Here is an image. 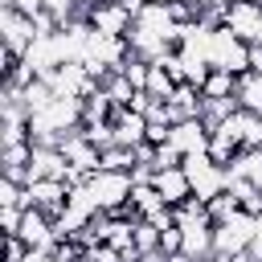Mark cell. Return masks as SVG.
Returning <instances> with one entry per match:
<instances>
[{"label": "cell", "mask_w": 262, "mask_h": 262, "mask_svg": "<svg viewBox=\"0 0 262 262\" xmlns=\"http://www.w3.org/2000/svg\"><path fill=\"white\" fill-rule=\"evenodd\" d=\"M86 188H90V196L102 213H123L127 201H131L135 180H131V172H94L86 180Z\"/></svg>", "instance_id": "obj_1"}, {"label": "cell", "mask_w": 262, "mask_h": 262, "mask_svg": "<svg viewBox=\"0 0 262 262\" xmlns=\"http://www.w3.org/2000/svg\"><path fill=\"white\" fill-rule=\"evenodd\" d=\"M184 176H188V184H192V196L196 201H213V196H221L225 192V184H229V176H225V168L221 164H213L209 156H184Z\"/></svg>", "instance_id": "obj_2"}, {"label": "cell", "mask_w": 262, "mask_h": 262, "mask_svg": "<svg viewBox=\"0 0 262 262\" xmlns=\"http://www.w3.org/2000/svg\"><path fill=\"white\" fill-rule=\"evenodd\" d=\"M209 66L213 70H229L233 78H242V74H250V45L242 37H233L229 29H217L213 45H209Z\"/></svg>", "instance_id": "obj_3"}, {"label": "cell", "mask_w": 262, "mask_h": 262, "mask_svg": "<svg viewBox=\"0 0 262 262\" xmlns=\"http://www.w3.org/2000/svg\"><path fill=\"white\" fill-rule=\"evenodd\" d=\"M258 233V221L250 213H233L229 221H217L213 225V250L217 254H246L250 242Z\"/></svg>", "instance_id": "obj_4"}, {"label": "cell", "mask_w": 262, "mask_h": 262, "mask_svg": "<svg viewBox=\"0 0 262 262\" xmlns=\"http://www.w3.org/2000/svg\"><path fill=\"white\" fill-rule=\"evenodd\" d=\"M33 41H37V20L16 8H0V49L25 57Z\"/></svg>", "instance_id": "obj_5"}, {"label": "cell", "mask_w": 262, "mask_h": 262, "mask_svg": "<svg viewBox=\"0 0 262 262\" xmlns=\"http://www.w3.org/2000/svg\"><path fill=\"white\" fill-rule=\"evenodd\" d=\"M61 156H66V164L78 172V176H94L98 168H102V151L86 139V131L78 127V131H70V135H61Z\"/></svg>", "instance_id": "obj_6"}, {"label": "cell", "mask_w": 262, "mask_h": 262, "mask_svg": "<svg viewBox=\"0 0 262 262\" xmlns=\"http://www.w3.org/2000/svg\"><path fill=\"white\" fill-rule=\"evenodd\" d=\"M49 82H53L57 98H86V94L98 86V78L86 70V61H66V66H57V70L49 74Z\"/></svg>", "instance_id": "obj_7"}, {"label": "cell", "mask_w": 262, "mask_h": 262, "mask_svg": "<svg viewBox=\"0 0 262 262\" xmlns=\"http://www.w3.org/2000/svg\"><path fill=\"white\" fill-rule=\"evenodd\" d=\"M225 29H229L233 37H242L246 45L262 41V4H254V0H233L229 12H225Z\"/></svg>", "instance_id": "obj_8"}, {"label": "cell", "mask_w": 262, "mask_h": 262, "mask_svg": "<svg viewBox=\"0 0 262 262\" xmlns=\"http://www.w3.org/2000/svg\"><path fill=\"white\" fill-rule=\"evenodd\" d=\"M66 201H70V188L61 180H33V184H25V209H41L49 217H61Z\"/></svg>", "instance_id": "obj_9"}, {"label": "cell", "mask_w": 262, "mask_h": 262, "mask_svg": "<svg viewBox=\"0 0 262 262\" xmlns=\"http://www.w3.org/2000/svg\"><path fill=\"white\" fill-rule=\"evenodd\" d=\"M16 237L29 246V250H57V233H53V217L49 213H41V209H25V217H20V229H16Z\"/></svg>", "instance_id": "obj_10"}, {"label": "cell", "mask_w": 262, "mask_h": 262, "mask_svg": "<svg viewBox=\"0 0 262 262\" xmlns=\"http://www.w3.org/2000/svg\"><path fill=\"white\" fill-rule=\"evenodd\" d=\"M131 25H135V16L123 8V0H119V4H98L94 16H90V29H94L98 37H127Z\"/></svg>", "instance_id": "obj_11"}, {"label": "cell", "mask_w": 262, "mask_h": 262, "mask_svg": "<svg viewBox=\"0 0 262 262\" xmlns=\"http://www.w3.org/2000/svg\"><path fill=\"white\" fill-rule=\"evenodd\" d=\"M111 123H115V143H123V147L147 143V115H139L131 106H115Z\"/></svg>", "instance_id": "obj_12"}, {"label": "cell", "mask_w": 262, "mask_h": 262, "mask_svg": "<svg viewBox=\"0 0 262 262\" xmlns=\"http://www.w3.org/2000/svg\"><path fill=\"white\" fill-rule=\"evenodd\" d=\"M180 156H205L209 151V127L201 119H184L172 127V139H168Z\"/></svg>", "instance_id": "obj_13"}, {"label": "cell", "mask_w": 262, "mask_h": 262, "mask_svg": "<svg viewBox=\"0 0 262 262\" xmlns=\"http://www.w3.org/2000/svg\"><path fill=\"white\" fill-rule=\"evenodd\" d=\"M151 184H156V192H160V196H164L172 209H176V205H184V201L192 196V184H188L184 168H160Z\"/></svg>", "instance_id": "obj_14"}, {"label": "cell", "mask_w": 262, "mask_h": 262, "mask_svg": "<svg viewBox=\"0 0 262 262\" xmlns=\"http://www.w3.org/2000/svg\"><path fill=\"white\" fill-rule=\"evenodd\" d=\"M29 164H33V143H4V147H0V176L25 184Z\"/></svg>", "instance_id": "obj_15"}, {"label": "cell", "mask_w": 262, "mask_h": 262, "mask_svg": "<svg viewBox=\"0 0 262 262\" xmlns=\"http://www.w3.org/2000/svg\"><path fill=\"white\" fill-rule=\"evenodd\" d=\"M237 151H242V139L229 131V127H217V131H209V160L213 164H221V168H229L233 160H237Z\"/></svg>", "instance_id": "obj_16"}, {"label": "cell", "mask_w": 262, "mask_h": 262, "mask_svg": "<svg viewBox=\"0 0 262 262\" xmlns=\"http://www.w3.org/2000/svg\"><path fill=\"white\" fill-rule=\"evenodd\" d=\"M225 172L237 176V180H250L254 188H262V147H242L237 160H233Z\"/></svg>", "instance_id": "obj_17"}, {"label": "cell", "mask_w": 262, "mask_h": 262, "mask_svg": "<svg viewBox=\"0 0 262 262\" xmlns=\"http://www.w3.org/2000/svg\"><path fill=\"white\" fill-rule=\"evenodd\" d=\"M237 106L262 119V78L258 74H242L237 78Z\"/></svg>", "instance_id": "obj_18"}, {"label": "cell", "mask_w": 262, "mask_h": 262, "mask_svg": "<svg viewBox=\"0 0 262 262\" xmlns=\"http://www.w3.org/2000/svg\"><path fill=\"white\" fill-rule=\"evenodd\" d=\"M180 82L164 70V61H151V70H147V86H143V94H151V98H172V90H176Z\"/></svg>", "instance_id": "obj_19"}, {"label": "cell", "mask_w": 262, "mask_h": 262, "mask_svg": "<svg viewBox=\"0 0 262 262\" xmlns=\"http://www.w3.org/2000/svg\"><path fill=\"white\" fill-rule=\"evenodd\" d=\"M201 94H205V98H237V78H233L229 70H209Z\"/></svg>", "instance_id": "obj_20"}, {"label": "cell", "mask_w": 262, "mask_h": 262, "mask_svg": "<svg viewBox=\"0 0 262 262\" xmlns=\"http://www.w3.org/2000/svg\"><path fill=\"white\" fill-rule=\"evenodd\" d=\"M98 86L106 90V98H111L115 106H131V102H135V94H139V90H135V86H131V82L123 78V70H115V74H106V78H102Z\"/></svg>", "instance_id": "obj_21"}, {"label": "cell", "mask_w": 262, "mask_h": 262, "mask_svg": "<svg viewBox=\"0 0 262 262\" xmlns=\"http://www.w3.org/2000/svg\"><path fill=\"white\" fill-rule=\"evenodd\" d=\"M53 98H57V90H53V82H49V78H33V82L25 86V111H29V115L45 111Z\"/></svg>", "instance_id": "obj_22"}, {"label": "cell", "mask_w": 262, "mask_h": 262, "mask_svg": "<svg viewBox=\"0 0 262 262\" xmlns=\"http://www.w3.org/2000/svg\"><path fill=\"white\" fill-rule=\"evenodd\" d=\"M135 164H139L135 147H123V143H115V147H102V168H98V172H131Z\"/></svg>", "instance_id": "obj_23"}, {"label": "cell", "mask_w": 262, "mask_h": 262, "mask_svg": "<svg viewBox=\"0 0 262 262\" xmlns=\"http://www.w3.org/2000/svg\"><path fill=\"white\" fill-rule=\"evenodd\" d=\"M233 213H242V205H237V196H233L229 188H225L221 196H213V201H209V217H213V225H217V221H229Z\"/></svg>", "instance_id": "obj_24"}, {"label": "cell", "mask_w": 262, "mask_h": 262, "mask_svg": "<svg viewBox=\"0 0 262 262\" xmlns=\"http://www.w3.org/2000/svg\"><path fill=\"white\" fill-rule=\"evenodd\" d=\"M135 250H139V254L160 250V225H156V221H135Z\"/></svg>", "instance_id": "obj_25"}, {"label": "cell", "mask_w": 262, "mask_h": 262, "mask_svg": "<svg viewBox=\"0 0 262 262\" xmlns=\"http://www.w3.org/2000/svg\"><path fill=\"white\" fill-rule=\"evenodd\" d=\"M147 70H151V61H143V57H135V53L123 61V78H127L135 90H143V86H147Z\"/></svg>", "instance_id": "obj_26"}, {"label": "cell", "mask_w": 262, "mask_h": 262, "mask_svg": "<svg viewBox=\"0 0 262 262\" xmlns=\"http://www.w3.org/2000/svg\"><path fill=\"white\" fill-rule=\"evenodd\" d=\"M86 131V139L102 151V147H115V123H90V127H82Z\"/></svg>", "instance_id": "obj_27"}, {"label": "cell", "mask_w": 262, "mask_h": 262, "mask_svg": "<svg viewBox=\"0 0 262 262\" xmlns=\"http://www.w3.org/2000/svg\"><path fill=\"white\" fill-rule=\"evenodd\" d=\"M0 205H16V209H25V184L0 176Z\"/></svg>", "instance_id": "obj_28"}, {"label": "cell", "mask_w": 262, "mask_h": 262, "mask_svg": "<svg viewBox=\"0 0 262 262\" xmlns=\"http://www.w3.org/2000/svg\"><path fill=\"white\" fill-rule=\"evenodd\" d=\"M20 217H25V209H16V205H0V233H4V237H16Z\"/></svg>", "instance_id": "obj_29"}, {"label": "cell", "mask_w": 262, "mask_h": 262, "mask_svg": "<svg viewBox=\"0 0 262 262\" xmlns=\"http://www.w3.org/2000/svg\"><path fill=\"white\" fill-rule=\"evenodd\" d=\"M250 74H258V78H262V41H254V45H250Z\"/></svg>", "instance_id": "obj_30"}, {"label": "cell", "mask_w": 262, "mask_h": 262, "mask_svg": "<svg viewBox=\"0 0 262 262\" xmlns=\"http://www.w3.org/2000/svg\"><path fill=\"white\" fill-rule=\"evenodd\" d=\"M25 262H53V254H49V250H29Z\"/></svg>", "instance_id": "obj_31"}, {"label": "cell", "mask_w": 262, "mask_h": 262, "mask_svg": "<svg viewBox=\"0 0 262 262\" xmlns=\"http://www.w3.org/2000/svg\"><path fill=\"white\" fill-rule=\"evenodd\" d=\"M192 4H196V8H229L233 0H192Z\"/></svg>", "instance_id": "obj_32"}, {"label": "cell", "mask_w": 262, "mask_h": 262, "mask_svg": "<svg viewBox=\"0 0 262 262\" xmlns=\"http://www.w3.org/2000/svg\"><path fill=\"white\" fill-rule=\"evenodd\" d=\"M213 262H250V254H217Z\"/></svg>", "instance_id": "obj_33"}, {"label": "cell", "mask_w": 262, "mask_h": 262, "mask_svg": "<svg viewBox=\"0 0 262 262\" xmlns=\"http://www.w3.org/2000/svg\"><path fill=\"white\" fill-rule=\"evenodd\" d=\"M139 4H168V0H139Z\"/></svg>", "instance_id": "obj_34"}]
</instances>
